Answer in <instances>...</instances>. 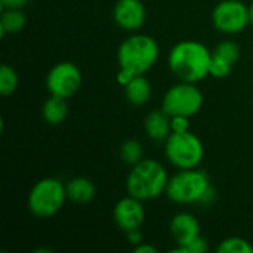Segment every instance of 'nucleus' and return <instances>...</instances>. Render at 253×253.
<instances>
[{
  "mask_svg": "<svg viewBox=\"0 0 253 253\" xmlns=\"http://www.w3.org/2000/svg\"><path fill=\"white\" fill-rule=\"evenodd\" d=\"M212 50L199 40H181L169 52L168 64L179 82L199 83L211 76Z\"/></svg>",
  "mask_w": 253,
  "mask_h": 253,
  "instance_id": "obj_1",
  "label": "nucleus"
},
{
  "mask_svg": "<svg viewBox=\"0 0 253 253\" xmlns=\"http://www.w3.org/2000/svg\"><path fill=\"white\" fill-rule=\"evenodd\" d=\"M166 196L176 205H211L216 191L205 170L199 168L178 169L176 173L169 176Z\"/></svg>",
  "mask_w": 253,
  "mask_h": 253,
  "instance_id": "obj_2",
  "label": "nucleus"
},
{
  "mask_svg": "<svg viewBox=\"0 0 253 253\" xmlns=\"http://www.w3.org/2000/svg\"><path fill=\"white\" fill-rule=\"evenodd\" d=\"M169 175L165 166L154 159H142L130 166L126 178V191L129 196L142 202H150L166 194Z\"/></svg>",
  "mask_w": 253,
  "mask_h": 253,
  "instance_id": "obj_3",
  "label": "nucleus"
},
{
  "mask_svg": "<svg viewBox=\"0 0 253 253\" xmlns=\"http://www.w3.org/2000/svg\"><path fill=\"white\" fill-rule=\"evenodd\" d=\"M160 56V46L154 37L142 33H130L117 49L119 67L130 71L133 76H142L150 71Z\"/></svg>",
  "mask_w": 253,
  "mask_h": 253,
  "instance_id": "obj_4",
  "label": "nucleus"
},
{
  "mask_svg": "<svg viewBox=\"0 0 253 253\" xmlns=\"http://www.w3.org/2000/svg\"><path fill=\"white\" fill-rule=\"evenodd\" d=\"M68 200L65 184L58 178H42L28 193V211L39 219H49L55 216Z\"/></svg>",
  "mask_w": 253,
  "mask_h": 253,
  "instance_id": "obj_5",
  "label": "nucleus"
},
{
  "mask_svg": "<svg viewBox=\"0 0 253 253\" xmlns=\"http://www.w3.org/2000/svg\"><path fill=\"white\" fill-rule=\"evenodd\" d=\"M165 156L176 169L199 168L205 157V145L191 130L172 132L165 141Z\"/></svg>",
  "mask_w": 253,
  "mask_h": 253,
  "instance_id": "obj_6",
  "label": "nucleus"
},
{
  "mask_svg": "<svg viewBox=\"0 0 253 253\" xmlns=\"http://www.w3.org/2000/svg\"><path fill=\"white\" fill-rule=\"evenodd\" d=\"M203 102V92L200 90L197 83L179 82L170 86L165 93L162 101V110L170 117L184 116L191 119L202 110Z\"/></svg>",
  "mask_w": 253,
  "mask_h": 253,
  "instance_id": "obj_7",
  "label": "nucleus"
},
{
  "mask_svg": "<svg viewBox=\"0 0 253 253\" xmlns=\"http://www.w3.org/2000/svg\"><path fill=\"white\" fill-rule=\"evenodd\" d=\"M213 27L227 36L243 33L251 25L249 4L243 0H221L212 12Z\"/></svg>",
  "mask_w": 253,
  "mask_h": 253,
  "instance_id": "obj_8",
  "label": "nucleus"
},
{
  "mask_svg": "<svg viewBox=\"0 0 253 253\" xmlns=\"http://www.w3.org/2000/svg\"><path fill=\"white\" fill-rule=\"evenodd\" d=\"M83 76L80 68L70 61L55 64L46 76V87L50 95L71 98L82 86Z\"/></svg>",
  "mask_w": 253,
  "mask_h": 253,
  "instance_id": "obj_9",
  "label": "nucleus"
},
{
  "mask_svg": "<svg viewBox=\"0 0 253 253\" xmlns=\"http://www.w3.org/2000/svg\"><path fill=\"white\" fill-rule=\"evenodd\" d=\"M113 219L125 233L141 228L145 221L144 202L127 194L116 203L113 209Z\"/></svg>",
  "mask_w": 253,
  "mask_h": 253,
  "instance_id": "obj_10",
  "label": "nucleus"
},
{
  "mask_svg": "<svg viewBox=\"0 0 253 253\" xmlns=\"http://www.w3.org/2000/svg\"><path fill=\"white\" fill-rule=\"evenodd\" d=\"M114 22L127 33H136L147 19V10L141 0H117L113 7Z\"/></svg>",
  "mask_w": 253,
  "mask_h": 253,
  "instance_id": "obj_11",
  "label": "nucleus"
},
{
  "mask_svg": "<svg viewBox=\"0 0 253 253\" xmlns=\"http://www.w3.org/2000/svg\"><path fill=\"white\" fill-rule=\"evenodd\" d=\"M240 58V46L234 40H222L212 50L211 76L215 79L227 77Z\"/></svg>",
  "mask_w": 253,
  "mask_h": 253,
  "instance_id": "obj_12",
  "label": "nucleus"
},
{
  "mask_svg": "<svg viewBox=\"0 0 253 253\" xmlns=\"http://www.w3.org/2000/svg\"><path fill=\"white\" fill-rule=\"evenodd\" d=\"M169 230L176 246H185L199 236H202L200 222L190 212H179L173 215L169 224Z\"/></svg>",
  "mask_w": 253,
  "mask_h": 253,
  "instance_id": "obj_13",
  "label": "nucleus"
},
{
  "mask_svg": "<svg viewBox=\"0 0 253 253\" xmlns=\"http://www.w3.org/2000/svg\"><path fill=\"white\" fill-rule=\"evenodd\" d=\"M144 129L147 136L156 142H165L169 135L172 133V123L170 116L165 113L162 108L154 110L147 114L144 120Z\"/></svg>",
  "mask_w": 253,
  "mask_h": 253,
  "instance_id": "obj_14",
  "label": "nucleus"
},
{
  "mask_svg": "<svg viewBox=\"0 0 253 253\" xmlns=\"http://www.w3.org/2000/svg\"><path fill=\"white\" fill-rule=\"evenodd\" d=\"M67 197L76 205H86L93 200L96 194L95 184L86 176H76L65 184Z\"/></svg>",
  "mask_w": 253,
  "mask_h": 253,
  "instance_id": "obj_15",
  "label": "nucleus"
},
{
  "mask_svg": "<svg viewBox=\"0 0 253 253\" xmlns=\"http://www.w3.org/2000/svg\"><path fill=\"white\" fill-rule=\"evenodd\" d=\"M123 87H125V96H126L127 102L135 105V107L145 105L150 101L151 93H153L151 83L144 74L142 76H135Z\"/></svg>",
  "mask_w": 253,
  "mask_h": 253,
  "instance_id": "obj_16",
  "label": "nucleus"
},
{
  "mask_svg": "<svg viewBox=\"0 0 253 253\" xmlns=\"http://www.w3.org/2000/svg\"><path fill=\"white\" fill-rule=\"evenodd\" d=\"M68 116V104L65 98L50 95L49 99L43 102L42 107V117L44 123L49 126H58L61 125Z\"/></svg>",
  "mask_w": 253,
  "mask_h": 253,
  "instance_id": "obj_17",
  "label": "nucleus"
},
{
  "mask_svg": "<svg viewBox=\"0 0 253 253\" xmlns=\"http://www.w3.org/2000/svg\"><path fill=\"white\" fill-rule=\"evenodd\" d=\"M27 18L22 9H1L0 16V34L1 37L7 34H16L25 27Z\"/></svg>",
  "mask_w": 253,
  "mask_h": 253,
  "instance_id": "obj_18",
  "label": "nucleus"
},
{
  "mask_svg": "<svg viewBox=\"0 0 253 253\" xmlns=\"http://www.w3.org/2000/svg\"><path fill=\"white\" fill-rule=\"evenodd\" d=\"M120 159L125 165L133 166L144 159L142 144L136 139H127L120 147Z\"/></svg>",
  "mask_w": 253,
  "mask_h": 253,
  "instance_id": "obj_19",
  "label": "nucleus"
},
{
  "mask_svg": "<svg viewBox=\"0 0 253 253\" xmlns=\"http://www.w3.org/2000/svg\"><path fill=\"white\" fill-rule=\"evenodd\" d=\"M218 253H253V246L242 237H228L224 239L218 248H216Z\"/></svg>",
  "mask_w": 253,
  "mask_h": 253,
  "instance_id": "obj_20",
  "label": "nucleus"
},
{
  "mask_svg": "<svg viewBox=\"0 0 253 253\" xmlns=\"http://www.w3.org/2000/svg\"><path fill=\"white\" fill-rule=\"evenodd\" d=\"M16 87H18L16 71L10 65L3 64L0 67V93L3 96H9L16 90Z\"/></svg>",
  "mask_w": 253,
  "mask_h": 253,
  "instance_id": "obj_21",
  "label": "nucleus"
},
{
  "mask_svg": "<svg viewBox=\"0 0 253 253\" xmlns=\"http://www.w3.org/2000/svg\"><path fill=\"white\" fill-rule=\"evenodd\" d=\"M209 251V243L203 236H199L197 239H194L191 243L185 245V246H176L173 248L170 252L172 253H206Z\"/></svg>",
  "mask_w": 253,
  "mask_h": 253,
  "instance_id": "obj_22",
  "label": "nucleus"
},
{
  "mask_svg": "<svg viewBox=\"0 0 253 253\" xmlns=\"http://www.w3.org/2000/svg\"><path fill=\"white\" fill-rule=\"evenodd\" d=\"M170 123H172V132H187V130H190V117L175 116V117H170Z\"/></svg>",
  "mask_w": 253,
  "mask_h": 253,
  "instance_id": "obj_23",
  "label": "nucleus"
},
{
  "mask_svg": "<svg viewBox=\"0 0 253 253\" xmlns=\"http://www.w3.org/2000/svg\"><path fill=\"white\" fill-rule=\"evenodd\" d=\"M28 0H0L1 9H24Z\"/></svg>",
  "mask_w": 253,
  "mask_h": 253,
  "instance_id": "obj_24",
  "label": "nucleus"
},
{
  "mask_svg": "<svg viewBox=\"0 0 253 253\" xmlns=\"http://www.w3.org/2000/svg\"><path fill=\"white\" fill-rule=\"evenodd\" d=\"M126 237H127V242H129L132 246H136V245H139V243L144 242V236H142V233H141V228L132 230V231L126 233Z\"/></svg>",
  "mask_w": 253,
  "mask_h": 253,
  "instance_id": "obj_25",
  "label": "nucleus"
},
{
  "mask_svg": "<svg viewBox=\"0 0 253 253\" xmlns=\"http://www.w3.org/2000/svg\"><path fill=\"white\" fill-rule=\"evenodd\" d=\"M135 76L130 73V71H127V70H125V68H120L119 70V73H117V82H119V84H122V86H126L132 79H133Z\"/></svg>",
  "mask_w": 253,
  "mask_h": 253,
  "instance_id": "obj_26",
  "label": "nucleus"
},
{
  "mask_svg": "<svg viewBox=\"0 0 253 253\" xmlns=\"http://www.w3.org/2000/svg\"><path fill=\"white\" fill-rule=\"evenodd\" d=\"M133 252L135 253H157L159 252V249H157L156 246L150 245V243H145V242H142V243H139V245L133 246Z\"/></svg>",
  "mask_w": 253,
  "mask_h": 253,
  "instance_id": "obj_27",
  "label": "nucleus"
},
{
  "mask_svg": "<svg viewBox=\"0 0 253 253\" xmlns=\"http://www.w3.org/2000/svg\"><path fill=\"white\" fill-rule=\"evenodd\" d=\"M249 13H251V27L253 28V0L252 3L249 4Z\"/></svg>",
  "mask_w": 253,
  "mask_h": 253,
  "instance_id": "obj_28",
  "label": "nucleus"
}]
</instances>
